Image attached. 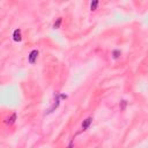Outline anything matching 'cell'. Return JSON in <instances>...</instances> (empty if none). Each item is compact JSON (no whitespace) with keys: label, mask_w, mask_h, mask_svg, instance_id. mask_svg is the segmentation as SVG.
<instances>
[{"label":"cell","mask_w":148,"mask_h":148,"mask_svg":"<svg viewBox=\"0 0 148 148\" xmlns=\"http://www.w3.org/2000/svg\"><path fill=\"white\" fill-rule=\"evenodd\" d=\"M38 54H39L38 50H32V51L29 53V56H28V62H29L30 65H34V64L37 61Z\"/></svg>","instance_id":"6da1fadb"},{"label":"cell","mask_w":148,"mask_h":148,"mask_svg":"<svg viewBox=\"0 0 148 148\" xmlns=\"http://www.w3.org/2000/svg\"><path fill=\"white\" fill-rule=\"evenodd\" d=\"M13 40L16 42V43L22 40V31H21V29H15L13 31Z\"/></svg>","instance_id":"7a4b0ae2"},{"label":"cell","mask_w":148,"mask_h":148,"mask_svg":"<svg viewBox=\"0 0 148 148\" xmlns=\"http://www.w3.org/2000/svg\"><path fill=\"white\" fill-rule=\"evenodd\" d=\"M91 123H92V117H88V118H86V119L82 121V124H81V128H82V131H87V130L90 127Z\"/></svg>","instance_id":"3957f363"},{"label":"cell","mask_w":148,"mask_h":148,"mask_svg":"<svg viewBox=\"0 0 148 148\" xmlns=\"http://www.w3.org/2000/svg\"><path fill=\"white\" fill-rule=\"evenodd\" d=\"M15 120H16V113H12L8 118L5 119V124L8 125V126H12L15 123Z\"/></svg>","instance_id":"277c9868"},{"label":"cell","mask_w":148,"mask_h":148,"mask_svg":"<svg viewBox=\"0 0 148 148\" xmlns=\"http://www.w3.org/2000/svg\"><path fill=\"white\" fill-rule=\"evenodd\" d=\"M98 5H99V0H90V10L95 12L98 8Z\"/></svg>","instance_id":"5b68a950"},{"label":"cell","mask_w":148,"mask_h":148,"mask_svg":"<svg viewBox=\"0 0 148 148\" xmlns=\"http://www.w3.org/2000/svg\"><path fill=\"white\" fill-rule=\"evenodd\" d=\"M111 56H112V58H113V59H118V58H119V57L121 56V51H120V50H117V49H116V50H113V51H112Z\"/></svg>","instance_id":"8992f818"},{"label":"cell","mask_w":148,"mask_h":148,"mask_svg":"<svg viewBox=\"0 0 148 148\" xmlns=\"http://www.w3.org/2000/svg\"><path fill=\"white\" fill-rule=\"evenodd\" d=\"M61 22H62V18H61V17H58V18L56 20V22L53 23V29H59L60 25H61Z\"/></svg>","instance_id":"52a82bcc"},{"label":"cell","mask_w":148,"mask_h":148,"mask_svg":"<svg viewBox=\"0 0 148 148\" xmlns=\"http://www.w3.org/2000/svg\"><path fill=\"white\" fill-rule=\"evenodd\" d=\"M126 105H127V101H125V99L120 101V103H119V108H120V110H125Z\"/></svg>","instance_id":"ba28073f"}]
</instances>
